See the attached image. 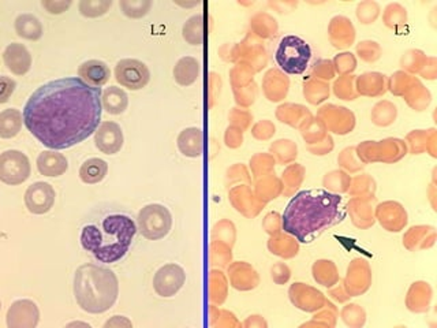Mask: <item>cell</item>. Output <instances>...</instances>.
<instances>
[{"instance_id": "cell-1", "label": "cell", "mask_w": 437, "mask_h": 328, "mask_svg": "<svg viewBox=\"0 0 437 328\" xmlns=\"http://www.w3.org/2000/svg\"><path fill=\"white\" fill-rule=\"evenodd\" d=\"M101 88L80 77L45 82L28 99L24 123L44 147L52 151L73 148L101 124Z\"/></svg>"}, {"instance_id": "cell-2", "label": "cell", "mask_w": 437, "mask_h": 328, "mask_svg": "<svg viewBox=\"0 0 437 328\" xmlns=\"http://www.w3.org/2000/svg\"><path fill=\"white\" fill-rule=\"evenodd\" d=\"M343 199L325 189L302 190L287 204L281 227L302 244L315 241L325 229L340 223L345 218Z\"/></svg>"}, {"instance_id": "cell-3", "label": "cell", "mask_w": 437, "mask_h": 328, "mask_svg": "<svg viewBox=\"0 0 437 328\" xmlns=\"http://www.w3.org/2000/svg\"><path fill=\"white\" fill-rule=\"evenodd\" d=\"M137 231V223L130 216L111 213L82 227L81 245L99 263L114 264L127 254Z\"/></svg>"}, {"instance_id": "cell-4", "label": "cell", "mask_w": 437, "mask_h": 328, "mask_svg": "<svg viewBox=\"0 0 437 328\" xmlns=\"http://www.w3.org/2000/svg\"><path fill=\"white\" fill-rule=\"evenodd\" d=\"M73 291L83 312L100 315L115 305L119 295V281L113 270L86 263L74 274Z\"/></svg>"}, {"instance_id": "cell-5", "label": "cell", "mask_w": 437, "mask_h": 328, "mask_svg": "<svg viewBox=\"0 0 437 328\" xmlns=\"http://www.w3.org/2000/svg\"><path fill=\"white\" fill-rule=\"evenodd\" d=\"M279 67L291 76H299L306 72L312 58L311 45L298 36H286L280 40L277 49Z\"/></svg>"}, {"instance_id": "cell-6", "label": "cell", "mask_w": 437, "mask_h": 328, "mask_svg": "<svg viewBox=\"0 0 437 328\" xmlns=\"http://www.w3.org/2000/svg\"><path fill=\"white\" fill-rule=\"evenodd\" d=\"M137 227L144 238L149 241H159L171 231L172 215L164 205H145L138 212Z\"/></svg>"}, {"instance_id": "cell-7", "label": "cell", "mask_w": 437, "mask_h": 328, "mask_svg": "<svg viewBox=\"0 0 437 328\" xmlns=\"http://www.w3.org/2000/svg\"><path fill=\"white\" fill-rule=\"evenodd\" d=\"M32 165L29 158L17 149L4 151L0 155V181L10 186L26 182L31 177Z\"/></svg>"}, {"instance_id": "cell-8", "label": "cell", "mask_w": 437, "mask_h": 328, "mask_svg": "<svg viewBox=\"0 0 437 328\" xmlns=\"http://www.w3.org/2000/svg\"><path fill=\"white\" fill-rule=\"evenodd\" d=\"M358 156L362 163L376 162H397L403 155H406V145L397 138H387L383 141H365L358 145Z\"/></svg>"}, {"instance_id": "cell-9", "label": "cell", "mask_w": 437, "mask_h": 328, "mask_svg": "<svg viewBox=\"0 0 437 328\" xmlns=\"http://www.w3.org/2000/svg\"><path fill=\"white\" fill-rule=\"evenodd\" d=\"M115 80L129 90H140L151 81V72L138 59H122L115 66Z\"/></svg>"}, {"instance_id": "cell-10", "label": "cell", "mask_w": 437, "mask_h": 328, "mask_svg": "<svg viewBox=\"0 0 437 328\" xmlns=\"http://www.w3.org/2000/svg\"><path fill=\"white\" fill-rule=\"evenodd\" d=\"M185 282H186L185 270L175 263H170L160 267L156 271L154 278V288L160 297L170 298L174 297L183 287Z\"/></svg>"}, {"instance_id": "cell-11", "label": "cell", "mask_w": 437, "mask_h": 328, "mask_svg": "<svg viewBox=\"0 0 437 328\" xmlns=\"http://www.w3.org/2000/svg\"><path fill=\"white\" fill-rule=\"evenodd\" d=\"M55 189L48 182H35L25 192V205L33 215H45L55 204Z\"/></svg>"}, {"instance_id": "cell-12", "label": "cell", "mask_w": 437, "mask_h": 328, "mask_svg": "<svg viewBox=\"0 0 437 328\" xmlns=\"http://www.w3.org/2000/svg\"><path fill=\"white\" fill-rule=\"evenodd\" d=\"M123 131L117 122H103L94 133V145L106 155H117L123 148Z\"/></svg>"}, {"instance_id": "cell-13", "label": "cell", "mask_w": 437, "mask_h": 328, "mask_svg": "<svg viewBox=\"0 0 437 328\" xmlns=\"http://www.w3.org/2000/svg\"><path fill=\"white\" fill-rule=\"evenodd\" d=\"M6 67L15 76H25L32 67V55L29 49L19 42H13L3 52Z\"/></svg>"}, {"instance_id": "cell-14", "label": "cell", "mask_w": 437, "mask_h": 328, "mask_svg": "<svg viewBox=\"0 0 437 328\" xmlns=\"http://www.w3.org/2000/svg\"><path fill=\"white\" fill-rule=\"evenodd\" d=\"M377 219L383 227L388 231H400L407 223V213L399 203L387 202L377 206Z\"/></svg>"}, {"instance_id": "cell-15", "label": "cell", "mask_w": 437, "mask_h": 328, "mask_svg": "<svg viewBox=\"0 0 437 328\" xmlns=\"http://www.w3.org/2000/svg\"><path fill=\"white\" fill-rule=\"evenodd\" d=\"M79 77L92 86L101 88L103 85L110 81L111 70L106 62L99 59H90L83 62L79 67Z\"/></svg>"}, {"instance_id": "cell-16", "label": "cell", "mask_w": 437, "mask_h": 328, "mask_svg": "<svg viewBox=\"0 0 437 328\" xmlns=\"http://www.w3.org/2000/svg\"><path fill=\"white\" fill-rule=\"evenodd\" d=\"M38 170L44 177H60L69 170V162L58 151H42L36 161Z\"/></svg>"}, {"instance_id": "cell-17", "label": "cell", "mask_w": 437, "mask_h": 328, "mask_svg": "<svg viewBox=\"0 0 437 328\" xmlns=\"http://www.w3.org/2000/svg\"><path fill=\"white\" fill-rule=\"evenodd\" d=\"M178 148L188 158H199L204 152V134L199 127H188L178 136Z\"/></svg>"}, {"instance_id": "cell-18", "label": "cell", "mask_w": 437, "mask_h": 328, "mask_svg": "<svg viewBox=\"0 0 437 328\" xmlns=\"http://www.w3.org/2000/svg\"><path fill=\"white\" fill-rule=\"evenodd\" d=\"M432 300V288L427 282H415L410 287L407 294V308L411 312L422 313L429 309Z\"/></svg>"}, {"instance_id": "cell-19", "label": "cell", "mask_w": 437, "mask_h": 328, "mask_svg": "<svg viewBox=\"0 0 437 328\" xmlns=\"http://www.w3.org/2000/svg\"><path fill=\"white\" fill-rule=\"evenodd\" d=\"M103 110H106L111 115H120L127 110L129 96L127 93L118 86H110L103 92L101 96Z\"/></svg>"}, {"instance_id": "cell-20", "label": "cell", "mask_w": 437, "mask_h": 328, "mask_svg": "<svg viewBox=\"0 0 437 328\" xmlns=\"http://www.w3.org/2000/svg\"><path fill=\"white\" fill-rule=\"evenodd\" d=\"M15 32L19 38L29 41L40 40L44 29L40 19L33 14H21L15 19Z\"/></svg>"}, {"instance_id": "cell-21", "label": "cell", "mask_w": 437, "mask_h": 328, "mask_svg": "<svg viewBox=\"0 0 437 328\" xmlns=\"http://www.w3.org/2000/svg\"><path fill=\"white\" fill-rule=\"evenodd\" d=\"M108 174V164L100 158L85 161L80 168L81 181L86 185L100 183Z\"/></svg>"}, {"instance_id": "cell-22", "label": "cell", "mask_w": 437, "mask_h": 328, "mask_svg": "<svg viewBox=\"0 0 437 328\" xmlns=\"http://www.w3.org/2000/svg\"><path fill=\"white\" fill-rule=\"evenodd\" d=\"M199 76V63L192 56H185L178 60L174 69V79L181 86H190L197 81Z\"/></svg>"}, {"instance_id": "cell-23", "label": "cell", "mask_w": 437, "mask_h": 328, "mask_svg": "<svg viewBox=\"0 0 437 328\" xmlns=\"http://www.w3.org/2000/svg\"><path fill=\"white\" fill-rule=\"evenodd\" d=\"M370 279H372V275H370L369 265H366L361 271V275H357V268H356V264L353 261L347 270V278H346L345 288L350 297L359 295V294L365 293L368 290V287L370 286Z\"/></svg>"}, {"instance_id": "cell-24", "label": "cell", "mask_w": 437, "mask_h": 328, "mask_svg": "<svg viewBox=\"0 0 437 328\" xmlns=\"http://www.w3.org/2000/svg\"><path fill=\"white\" fill-rule=\"evenodd\" d=\"M24 114L17 108L3 110L0 114V137L14 138L21 131Z\"/></svg>"}, {"instance_id": "cell-25", "label": "cell", "mask_w": 437, "mask_h": 328, "mask_svg": "<svg viewBox=\"0 0 437 328\" xmlns=\"http://www.w3.org/2000/svg\"><path fill=\"white\" fill-rule=\"evenodd\" d=\"M338 32V40L335 41V47L347 48L353 44L356 38V31L352 21L346 17H335L331 24V33Z\"/></svg>"}, {"instance_id": "cell-26", "label": "cell", "mask_w": 437, "mask_h": 328, "mask_svg": "<svg viewBox=\"0 0 437 328\" xmlns=\"http://www.w3.org/2000/svg\"><path fill=\"white\" fill-rule=\"evenodd\" d=\"M386 76L380 73H366L357 80L358 93L363 96H380L386 93Z\"/></svg>"}, {"instance_id": "cell-27", "label": "cell", "mask_w": 437, "mask_h": 328, "mask_svg": "<svg viewBox=\"0 0 437 328\" xmlns=\"http://www.w3.org/2000/svg\"><path fill=\"white\" fill-rule=\"evenodd\" d=\"M406 100L409 103L410 107H413L417 111H424L429 103H431V93L429 90L418 81L417 79H414V81L411 83V86L409 88V90L406 92Z\"/></svg>"}, {"instance_id": "cell-28", "label": "cell", "mask_w": 437, "mask_h": 328, "mask_svg": "<svg viewBox=\"0 0 437 328\" xmlns=\"http://www.w3.org/2000/svg\"><path fill=\"white\" fill-rule=\"evenodd\" d=\"M349 208L353 216V223L359 229H368L374 223L373 211L366 200L353 199L349 204Z\"/></svg>"}, {"instance_id": "cell-29", "label": "cell", "mask_w": 437, "mask_h": 328, "mask_svg": "<svg viewBox=\"0 0 437 328\" xmlns=\"http://www.w3.org/2000/svg\"><path fill=\"white\" fill-rule=\"evenodd\" d=\"M397 107L390 101H380L373 107L372 111V122L377 126H390L397 120Z\"/></svg>"}, {"instance_id": "cell-30", "label": "cell", "mask_w": 437, "mask_h": 328, "mask_svg": "<svg viewBox=\"0 0 437 328\" xmlns=\"http://www.w3.org/2000/svg\"><path fill=\"white\" fill-rule=\"evenodd\" d=\"M374 192H376V185L374 181L368 177L366 174L359 175L353 179V188H352V195L354 199L361 200H373L374 199Z\"/></svg>"}, {"instance_id": "cell-31", "label": "cell", "mask_w": 437, "mask_h": 328, "mask_svg": "<svg viewBox=\"0 0 437 328\" xmlns=\"http://www.w3.org/2000/svg\"><path fill=\"white\" fill-rule=\"evenodd\" d=\"M427 63H428V58L420 49H410L404 52L400 59V66L411 73L421 72Z\"/></svg>"}, {"instance_id": "cell-32", "label": "cell", "mask_w": 437, "mask_h": 328, "mask_svg": "<svg viewBox=\"0 0 437 328\" xmlns=\"http://www.w3.org/2000/svg\"><path fill=\"white\" fill-rule=\"evenodd\" d=\"M325 186L329 188L332 192L345 193V192L350 190L352 178H350L345 171H340V170L332 171V172L327 174Z\"/></svg>"}, {"instance_id": "cell-33", "label": "cell", "mask_w": 437, "mask_h": 328, "mask_svg": "<svg viewBox=\"0 0 437 328\" xmlns=\"http://www.w3.org/2000/svg\"><path fill=\"white\" fill-rule=\"evenodd\" d=\"M183 38L192 45H199L202 42V15L192 17L183 26Z\"/></svg>"}, {"instance_id": "cell-34", "label": "cell", "mask_w": 437, "mask_h": 328, "mask_svg": "<svg viewBox=\"0 0 437 328\" xmlns=\"http://www.w3.org/2000/svg\"><path fill=\"white\" fill-rule=\"evenodd\" d=\"M406 21H407L406 8H403L399 3H391L387 6L384 13V22L388 28L395 29L399 25L406 24Z\"/></svg>"}, {"instance_id": "cell-35", "label": "cell", "mask_w": 437, "mask_h": 328, "mask_svg": "<svg viewBox=\"0 0 437 328\" xmlns=\"http://www.w3.org/2000/svg\"><path fill=\"white\" fill-rule=\"evenodd\" d=\"M435 233L434 227L431 226H417V227H411L410 231L404 236L403 238V244L406 245L407 249L414 250L417 247L418 243H422L425 240H428V236Z\"/></svg>"}, {"instance_id": "cell-36", "label": "cell", "mask_w": 437, "mask_h": 328, "mask_svg": "<svg viewBox=\"0 0 437 328\" xmlns=\"http://www.w3.org/2000/svg\"><path fill=\"white\" fill-rule=\"evenodd\" d=\"M354 77L353 76H342L335 82L333 90L338 97L342 100H354L357 97V90L354 88Z\"/></svg>"}, {"instance_id": "cell-37", "label": "cell", "mask_w": 437, "mask_h": 328, "mask_svg": "<svg viewBox=\"0 0 437 328\" xmlns=\"http://www.w3.org/2000/svg\"><path fill=\"white\" fill-rule=\"evenodd\" d=\"M113 6V1H89L82 0L80 3L81 14L83 17H99L108 11V8Z\"/></svg>"}, {"instance_id": "cell-38", "label": "cell", "mask_w": 437, "mask_h": 328, "mask_svg": "<svg viewBox=\"0 0 437 328\" xmlns=\"http://www.w3.org/2000/svg\"><path fill=\"white\" fill-rule=\"evenodd\" d=\"M379 13H380V7L374 1H363V3L358 4V19L365 25L373 24L376 21V18L379 17Z\"/></svg>"}, {"instance_id": "cell-39", "label": "cell", "mask_w": 437, "mask_h": 328, "mask_svg": "<svg viewBox=\"0 0 437 328\" xmlns=\"http://www.w3.org/2000/svg\"><path fill=\"white\" fill-rule=\"evenodd\" d=\"M359 58L365 62H376L381 56V48L376 41H362L357 45Z\"/></svg>"}, {"instance_id": "cell-40", "label": "cell", "mask_w": 437, "mask_h": 328, "mask_svg": "<svg viewBox=\"0 0 437 328\" xmlns=\"http://www.w3.org/2000/svg\"><path fill=\"white\" fill-rule=\"evenodd\" d=\"M342 318L347 326H363L365 325V311L356 304H350L343 308Z\"/></svg>"}, {"instance_id": "cell-41", "label": "cell", "mask_w": 437, "mask_h": 328, "mask_svg": "<svg viewBox=\"0 0 437 328\" xmlns=\"http://www.w3.org/2000/svg\"><path fill=\"white\" fill-rule=\"evenodd\" d=\"M119 6L124 15L130 18H140L149 11L152 1H120Z\"/></svg>"}, {"instance_id": "cell-42", "label": "cell", "mask_w": 437, "mask_h": 328, "mask_svg": "<svg viewBox=\"0 0 437 328\" xmlns=\"http://www.w3.org/2000/svg\"><path fill=\"white\" fill-rule=\"evenodd\" d=\"M414 81L413 77H410L409 74H406L404 72H397L393 79L390 80V90L397 95V96H404L406 92L409 90V88L411 86V83Z\"/></svg>"}, {"instance_id": "cell-43", "label": "cell", "mask_w": 437, "mask_h": 328, "mask_svg": "<svg viewBox=\"0 0 437 328\" xmlns=\"http://www.w3.org/2000/svg\"><path fill=\"white\" fill-rule=\"evenodd\" d=\"M335 67L342 76H350L357 67V60L350 52L340 54L335 58Z\"/></svg>"}, {"instance_id": "cell-44", "label": "cell", "mask_w": 437, "mask_h": 328, "mask_svg": "<svg viewBox=\"0 0 437 328\" xmlns=\"http://www.w3.org/2000/svg\"><path fill=\"white\" fill-rule=\"evenodd\" d=\"M356 155H357L356 148H347V149H345L340 154L338 162L343 168H346V170H349L352 172H356V171L361 170L363 167L362 162H358Z\"/></svg>"}, {"instance_id": "cell-45", "label": "cell", "mask_w": 437, "mask_h": 328, "mask_svg": "<svg viewBox=\"0 0 437 328\" xmlns=\"http://www.w3.org/2000/svg\"><path fill=\"white\" fill-rule=\"evenodd\" d=\"M15 86L17 83L14 80L3 76L1 77V99H0V103H6L8 100V97L14 93L15 90Z\"/></svg>"}, {"instance_id": "cell-46", "label": "cell", "mask_w": 437, "mask_h": 328, "mask_svg": "<svg viewBox=\"0 0 437 328\" xmlns=\"http://www.w3.org/2000/svg\"><path fill=\"white\" fill-rule=\"evenodd\" d=\"M72 6V1H62V3H47L42 1V7H45L48 10V13L51 14H60L63 11H66L69 7Z\"/></svg>"}]
</instances>
